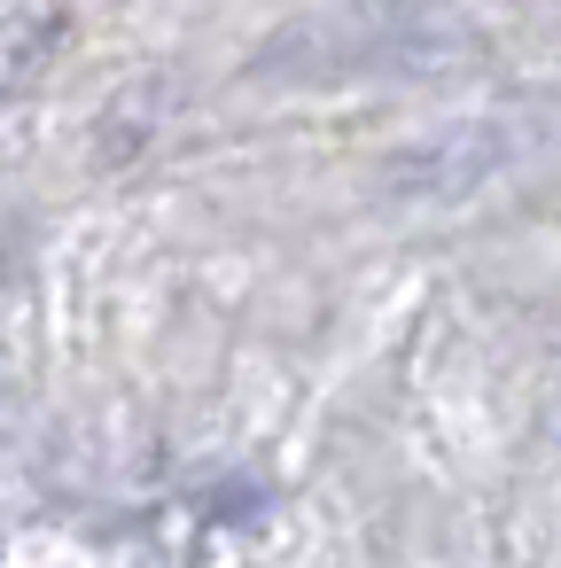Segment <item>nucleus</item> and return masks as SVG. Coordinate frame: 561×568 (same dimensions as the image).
<instances>
[{
	"instance_id": "1",
	"label": "nucleus",
	"mask_w": 561,
	"mask_h": 568,
	"mask_svg": "<svg viewBox=\"0 0 561 568\" xmlns=\"http://www.w3.org/2000/svg\"><path fill=\"white\" fill-rule=\"evenodd\" d=\"M460 48V32L429 0H335L297 17L266 55L258 79H382V71H429Z\"/></svg>"
},
{
	"instance_id": "2",
	"label": "nucleus",
	"mask_w": 561,
	"mask_h": 568,
	"mask_svg": "<svg viewBox=\"0 0 561 568\" xmlns=\"http://www.w3.org/2000/svg\"><path fill=\"white\" fill-rule=\"evenodd\" d=\"M561 133H538V110H514V118H483V125H444L437 141H421L413 156H398V187H421V195H468L530 156H553Z\"/></svg>"
}]
</instances>
